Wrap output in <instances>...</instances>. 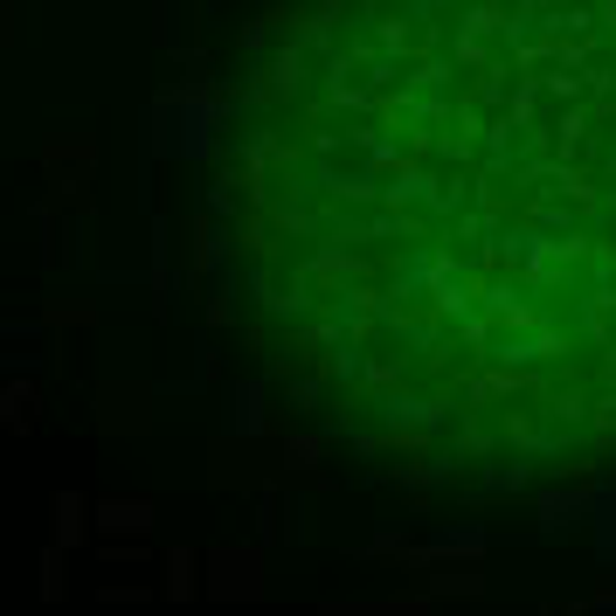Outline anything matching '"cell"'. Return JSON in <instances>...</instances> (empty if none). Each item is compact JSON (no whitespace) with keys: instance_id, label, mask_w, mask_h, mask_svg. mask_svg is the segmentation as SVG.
<instances>
[{"instance_id":"cell-1","label":"cell","mask_w":616,"mask_h":616,"mask_svg":"<svg viewBox=\"0 0 616 616\" xmlns=\"http://www.w3.org/2000/svg\"><path fill=\"white\" fill-rule=\"evenodd\" d=\"M118 526H152V505H139V499H112V505H98V534H118Z\"/></svg>"},{"instance_id":"cell-2","label":"cell","mask_w":616,"mask_h":616,"mask_svg":"<svg viewBox=\"0 0 616 616\" xmlns=\"http://www.w3.org/2000/svg\"><path fill=\"white\" fill-rule=\"evenodd\" d=\"M83 540V499H56V547H77Z\"/></svg>"},{"instance_id":"cell-3","label":"cell","mask_w":616,"mask_h":616,"mask_svg":"<svg viewBox=\"0 0 616 616\" xmlns=\"http://www.w3.org/2000/svg\"><path fill=\"white\" fill-rule=\"evenodd\" d=\"M167 596H173V603L194 596V555H173V561H167Z\"/></svg>"},{"instance_id":"cell-4","label":"cell","mask_w":616,"mask_h":616,"mask_svg":"<svg viewBox=\"0 0 616 616\" xmlns=\"http://www.w3.org/2000/svg\"><path fill=\"white\" fill-rule=\"evenodd\" d=\"M42 596H62V555H56V547H49V555H42Z\"/></svg>"}]
</instances>
